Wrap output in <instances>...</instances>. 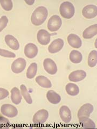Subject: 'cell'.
I'll list each match as a JSON object with an SVG mask.
<instances>
[{
	"mask_svg": "<svg viewBox=\"0 0 97 129\" xmlns=\"http://www.w3.org/2000/svg\"><path fill=\"white\" fill-rule=\"evenodd\" d=\"M79 122L81 126L83 128H95V124L93 120L88 117H83L79 118Z\"/></svg>",
	"mask_w": 97,
	"mask_h": 129,
	"instance_id": "20",
	"label": "cell"
},
{
	"mask_svg": "<svg viewBox=\"0 0 97 129\" xmlns=\"http://www.w3.org/2000/svg\"><path fill=\"white\" fill-rule=\"evenodd\" d=\"M97 34V24H93L85 30L83 32V36L85 39H91Z\"/></svg>",
	"mask_w": 97,
	"mask_h": 129,
	"instance_id": "17",
	"label": "cell"
},
{
	"mask_svg": "<svg viewBox=\"0 0 97 129\" xmlns=\"http://www.w3.org/2000/svg\"><path fill=\"white\" fill-rule=\"evenodd\" d=\"M36 81L40 86L43 88H50L52 87V84L50 80L43 75L38 76L36 78Z\"/></svg>",
	"mask_w": 97,
	"mask_h": 129,
	"instance_id": "21",
	"label": "cell"
},
{
	"mask_svg": "<svg viewBox=\"0 0 97 129\" xmlns=\"http://www.w3.org/2000/svg\"><path fill=\"white\" fill-rule=\"evenodd\" d=\"M20 88H21V94L23 96L24 100L28 104H31L32 103V100L30 95L27 90L26 86L24 84H22L20 86Z\"/></svg>",
	"mask_w": 97,
	"mask_h": 129,
	"instance_id": "26",
	"label": "cell"
},
{
	"mask_svg": "<svg viewBox=\"0 0 97 129\" xmlns=\"http://www.w3.org/2000/svg\"><path fill=\"white\" fill-rule=\"evenodd\" d=\"M9 124V122L7 118L0 117V125L3 126H8Z\"/></svg>",
	"mask_w": 97,
	"mask_h": 129,
	"instance_id": "31",
	"label": "cell"
},
{
	"mask_svg": "<svg viewBox=\"0 0 97 129\" xmlns=\"http://www.w3.org/2000/svg\"><path fill=\"white\" fill-rule=\"evenodd\" d=\"M11 100L12 102L16 105L21 102L22 95L17 88L14 87L11 90Z\"/></svg>",
	"mask_w": 97,
	"mask_h": 129,
	"instance_id": "19",
	"label": "cell"
},
{
	"mask_svg": "<svg viewBox=\"0 0 97 129\" xmlns=\"http://www.w3.org/2000/svg\"><path fill=\"white\" fill-rule=\"evenodd\" d=\"M48 11L45 7L40 6L34 10L31 17L32 23L36 26H39L45 21L47 17Z\"/></svg>",
	"mask_w": 97,
	"mask_h": 129,
	"instance_id": "1",
	"label": "cell"
},
{
	"mask_svg": "<svg viewBox=\"0 0 97 129\" xmlns=\"http://www.w3.org/2000/svg\"><path fill=\"white\" fill-rule=\"evenodd\" d=\"M59 12L63 18L70 19L75 15V9L74 5L71 2L65 1L62 3L60 5Z\"/></svg>",
	"mask_w": 97,
	"mask_h": 129,
	"instance_id": "2",
	"label": "cell"
},
{
	"mask_svg": "<svg viewBox=\"0 0 97 129\" xmlns=\"http://www.w3.org/2000/svg\"><path fill=\"white\" fill-rule=\"evenodd\" d=\"M83 55L78 51L73 50L70 54V61L74 63H79L82 62Z\"/></svg>",
	"mask_w": 97,
	"mask_h": 129,
	"instance_id": "23",
	"label": "cell"
},
{
	"mask_svg": "<svg viewBox=\"0 0 97 129\" xmlns=\"http://www.w3.org/2000/svg\"><path fill=\"white\" fill-rule=\"evenodd\" d=\"M64 41L62 39L58 38L52 42L48 47V51L50 53H56L61 50L64 46Z\"/></svg>",
	"mask_w": 97,
	"mask_h": 129,
	"instance_id": "12",
	"label": "cell"
},
{
	"mask_svg": "<svg viewBox=\"0 0 97 129\" xmlns=\"http://www.w3.org/2000/svg\"><path fill=\"white\" fill-rule=\"evenodd\" d=\"M37 71V64L36 63H32L28 67L27 72V78L29 79H32L36 75Z\"/></svg>",
	"mask_w": 97,
	"mask_h": 129,
	"instance_id": "24",
	"label": "cell"
},
{
	"mask_svg": "<svg viewBox=\"0 0 97 129\" xmlns=\"http://www.w3.org/2000/svg\"><path fill=\"white\" fill-rule=\"evenodd\" d=\"M86 77V73L83 70H77L72 72L68 76V79L71 82H79Z\"/></svg>",
	"mask_w": 97,
	"mask_h": 129,
	"instance_id": "13",
	"label": "cell"
},
{
	"mask_svg": "<svg viewBox=\"0 0 97 129\" xmlns=\"http://www.w3.org/2000/svg\"><path fill=\"white\" fill-rule=\"evenodd\" d=\"M0 3L3 9L9 11L13 9V2L11 0H0Z\"/></svg>",
	"mask_w": 97,
	"mask_h": 129,
	"instance_id": "27",
	"label": "cell"
},
{
	"mask_svg": "<svg viewBox=\"0 0 97 129\" xmlns=\"http://www.w3.org/2000/svg\"><path fill=\"white\" fill-rule=\"evenodd\" d=\"M51 34L44 29H41L38 31L37 38L38 43L42 45H46L50 43L51 39Z\"/></svg>",
	"mask_w": 97,
	"mask_h": 129,
	"instance_id": "9",
	"label": "cell"
},
{
	"mask_svg": "<svg viewBox=\"0 0 97 129\" xmlns=\"http://www.w3.org/2000/svg\"><path fill=\"white\" fill-rule=\"evenodd\" d=\"M46 98L49 102L53 104H57L61 101L60 96L52 90H50L47 92Z\"/></svg>",
	"mask_w": 97,
	"mask_h": 129,
	"instance_id": "18",
	"label": "cell"
},
{
	"mask_svg": "<svg viewBox=\"0 0 97 129\" xmlns=\"http://www.w3.org/2000/svg\"><path fill=\"white\" fill-rule=\"evenodd\" d=\"M27 65L26 60L22 58L16 59L11 64V70L14 73L18 74L22 72Z\"/></svg>",
	"mask_w": 97,
	"mask_h": 129,
	"instance_id": "5",
	"label": "cell"
},
{
	"mask_svg": "<svg viewBox=\"0 0 97 129\" xmlns=\"http://www.w3.org/2000/svg\"><path fill=\"white\" fill-rule=\"evenodd\" d=\"M94 108L91 104L86 103L84 104L83 106L80 107L78 112V117H89L92 112L93 111Z\"/></svg>",
	"mask_w": 97,
	"mask_h": 129,
	"instance_id": "11",
	"label": "cell"
},
{
	"mask_svg": "<svg viewBox=\"0 0 97 129\" xmlns=\"http://www.w3.org/2000/svg\"><path fill=\"white\" fill-rule=\"evenodd\" d=\"M62 21L59 16L54 15L48 19L47 23V28L51 32L58 31L62 26Z\"/></svg>",
	"mask_w": 97,
	"mask_h": 129,
	"instance_id": "3",
	"label": "cell"
},
{
	"mask_svg": "<svg viewBox=\"0 0 97 129\" xmlns=\"http://www.w3.org/2000/svg\"><path fill=\"white\" fill-rule=\"evenodd\" d=\"M97 63V51H91L88 56V64L90 67H94Z\"/></svg>",
	"mask_w": 97,
	"mask_h": 129,
	"instance_id": "25",
	"label": "cell"
},
{
	"mask_svg": "<svg viewBox=\"0 0 97 129\" xmlns=\"http://www.w3.org/2000/svg\"><path fill=\"white\" fill-rule=\"evenodd\" d=\"M0 55L6 58H14L16 57V54L13 52L4 49H1V48H0Z\"/></svg>",
	"mask_w": 97,
	"mask_h": 129,
	"instance_id": "28",
	"label": "cell"
},
{
	"mask_svg": "<svg viewBox=\"0 0 97 129\" xmlns=\"http://www.w3.org/2000/svg\"><path fill=\"white\" fill-rule=\"evenodd\" d=\"M48 117V112L45 109L38 111L33 117V122L36 124H42L45 123Z\"/></svg>",
	"mask_w": 97,
	"mask_h": 129,
	"instance_id": "6",
	"label": "cell"
},
{
	"mask_svg": "<svg viewBox=\"0 0 97 129\" xmlns=\"http://www.w3.org/2000/svg\"><path fill=\"white\" fill-rule=\"evenodd\" d=\"M67 42L69 45L74 48H79L82 45V42L78 36L71 34L68 36Z\"/></svg>",
	"mask_w": 97,
	"mask_h": 129,
	"instance_id": "15",
	"label": "cell"
},
{
	"mask_svg": "<svg viewBox=\"0 0 97 129\" xmlns=\"http://www.w3.org/2000/svg\"><path fill=\"white\" fill-rule=\"evenodd\" d=\"M9 96V92L5 88H0V100L5 99Z\"/></svg>",
	"mask_w": 97,
	"mask_h": 129,
	"instance_id": "30",
	"label": "cell"
},
{
	"mask_svg": "<svg viewBox=\"0 0 97 129\" xmlns=\"http://www.w3.org/2000/svg\"><path fill=\"white\" fill-rule=\"evenodd\" d=\"M26 3H27L28 5H32L35 2L34 0H25Z\"/></svg>",
	"mask_w": 97,
	"mask_h": 129,
	"instance_id": "32",
	"label": "cell"
},
{
	"mask_svg": "<svg viewBox=\"0 0 97 129\" xmlns=\"http://www.w3.org/2000/svg\"><path fill=\"white\" fill-rule=\"evenodd\" d=\"M1 111L2 114L9 118H13L18 115V110L15 107L9 104H3L1 107Z\"/></svg>",
	"mask_w": 97,
	"mask_h": 129,
	"instance_id": "4",
	"label": "cell"
},
{
	"mask_svg": "<svg viewBox=\"0 0 97 129\" xmlns=\"http://www.w3.org/2000/svg\"><path fill=\"white\" fill-rule=\"evenodd\" d=\"M24 54L27 58L32 59L37 55L38 50L35 44L28 43L24 48Z\"/></svg>",
	"mask_w": 97,
	"mask_h": 129,
	"instance_id": "10",
	"label": "cell"
},
{
	"mask_svg": "<svg viewBox=\"0 0 97 129\" xmlns=\"http://www.w3.org/2000/svg\"><path fill=\"white\" fill-rule=\"evenodd\" d=\"M82 14L85 18L92 19L97 15V7L94 5H87L82 10Z\"/></svg>",
	"mask_w": 97,
	"mask_h": 129,
	"instance_id": "8",
	"label": "cell"
},
{
	"mask_svg": "<svg viewBox=\"0 0 97 129\" xmlns=\"http://www.w3.org/2000/svg\"><path fill=\"white\" fill-rule=\"evenodd\" d=\"M8 23V19L6 16H3L0 18V32L5 29Z\"/></svg>",
	"mask_w": 97,
	"mask_h": 129,
	"instance_id": "29",
	"label": "cell"
},
{
	"mask_svg": "<svg viewBox=\"0 0 97 129\" xmlns=\"http://www.w3.org/2000/svg\"><path fill=\"white\" fill-rule=\"evenodd\" d=\"M67 93L72 96L77 95L79 92V88L77 84L73 83H68L66 84L65 87Z\"/></svg>",
	"mask_w": 97,
	"mask_h": 129,
	"instance_id": "22",
	"label": "cell"
},
{
	"mask_svg": "<svg viewBox=\"0 0 97 129\" xmlns=\"http://www.w3.org/2000/svg\"><path fill=\"white\" fill-rule=\"evenodd\" d=\"M59 115L63 122L65 123H69L71 120V110L66 106H63L59 109Z\"/></svg>",
	"mask_w": 97,
	"mask_h": 129,
	"instance_id": "14",
	"label": "cell"
},
{
	"mask_svg": "<svg viewBox=\"0 0 97 129\" xmlns=\"http://www.w3.org/2000/svg\"><path fill=\"white\" fill-rule=\"evenodd\" d=\"M5 42L7 45L11 49L13 50H18L19 48V44L17 39L13 36L7 35L5 37Z\"/></svg>",
	"mask_w": 97,
	"mask_h": 129,
	"instance_id": "16",
	"label": "cell"
},
{
	"mask_svg": "<svg viewBox=\"0 0 97 129\" xmlns=\"http://www.w3.org/2000/svg\"><path fill=\"white\" fill-rule=\"evenodd\" d=\"M43 66L46 72L49 74L55 75L57 72V66L54 60L50 58H46L44 60Z\"/></svg>",
	"mask_w": 97,
	"mask_h": 129,
	"instance_id": "7",
	"label": "cell"
}]
</instances>
